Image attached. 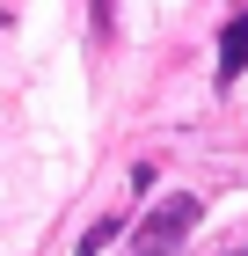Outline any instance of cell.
Segmentation results:
<instances>
[{"instance_id": "2", "label": "cell", "mask_w": 248, "mask_h": 256, "mask_svg": "<svg viewBox=\"0 0 248 256\" xmlns=\"http://www.w3.org/2000/svg\"><path fill=\"white\" fill-rule=\"evenodd\" d=\"M241 66H248V15H234L219 37V80H241Z\"/></svg>"}, {"instance_id": "1", "label": "cell", "mask_w": 248, "mask_h": 256, "mask_svg": "<svg viewBox=\"0 0 248 256\" xmlns=\"http://www.w3.org/2000/svg\"><path fill=\"white\" fill-rule=\"evenodd\" d=\"M190 227H197V198L175 190V198H161V205L139 220V234H132V249H124V256H183Z\"/></svg>"}, {"instance_id": "4", "label": "cell", "mask_w": 248, "mask_h": 256, "mask_svg": "<svg viewBox=\"0 0 248 256\" xmlns=\"http://www.w3.org/2000/svg\"><path fill=\"white\" fill-rule=\"evenodd\" d=\"M234 256H248V242H241V249H234Z\"/></svg>"}, {"instance_id": "3", "label": "cell", "mask_w": 248, "mask_h": 256, "mask_svg": "<svg viewBox=\"0 0 248 256\" xmlns=\"http://www.w3.org/2000/svg\"><path fill=\"white\" fill-rule=\"evenodd\" d=\"M110 234H117V220H102V227H95V234H88V242H80L73 256H102V242H110Z\"/></svg>"}]
</instances>
